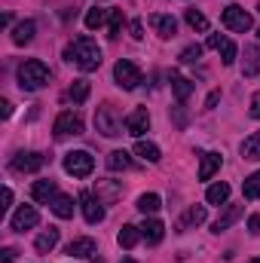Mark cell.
I'll return each instance as SVG.
<instances>
[{"mask_svg":"<svg viewBox=\"0 0 260 263\" xmlns=\"http://www.w3.org/2000/svg\"><path fill=\"white\" fill-rule=\"evenodd\" d=\"M92 168H95V159H92V153H86V150H70L65 156V172L73 175V178H89Z\"/></svg>","mask_w":260,"mask_h":263,"instance_id":"277c9868","label":"cell"},{"mask_svg":"<svg viewBox=\"0 0 260 263\" xmlns=\"http://www.w3.org/2000/svg\"><path fill=\"white\" fill-rule=\"evenodd\" d=\"M141 236H144V239H147L150 245L162 242V236H165V227H162V220H156V217L144 220V223H141Z\"/></svg>","mask_w":260,"mask_h":263,"instance_id":"2e32d148","label":"cell"},{"mask_svg":"<svg viewBox=\"0 0 260 263\" xmlns=\"http://www.w3.org/2000/svg\"><path fill=\"white\" fill-rule=\"evenodd\" d=\"M80 202H83V217H86V223H101L104 220V202L101 199H95L92 193H80Z\"/></svg>","mask_w":260,"mask_h":263,"instance_id":"30bf717a","label":"cell"},{"mask_svg":"<svg viewBox=\"0 0 260 263\" xmlns=\"http://www.w3.org/2000/svg\"><path fill=\"white\" fill-rule=\"evenodd\" d=\"M123 28V9H110V37H120Z\"/></svg>","mask_w":260,"mask_h":263,"instance_id":"d590c367","label":"cell"},{"mask_svg":"<svg viewBox=\"0 0 260 263\" xmlns=\"http://www.w3.org/2000/svg\"><path fill=\"white\" fill-rule=\"evenodd\" d=\"M49 83V67L43 65L40 59H28L25 65L18 67V86L25 92H37Z\"/></svg>","mask_w":260,"mask_h":263,"instance_id":"7a4b0ae2","label":"cell"},{"mask_svg":"<svg viewBox=\"0 0 260 263\" xmlns=\"http://www.w3.org/2000/svg\"><path fill=\"white\" fill-rule=\"evenodd\" d=\"M37 223H40V214H37L34 205H22V208L12 214V220H9V227H12L15 233H25V230L37 227Z\"/></svg>","mask_w":260,"mask_h":263,"instance_id":"9c48e42d","label":"cell"},{"mask_svg":"<svg viewBox=\"0 0 260 263\" xmlns=\"http://www.w3.org/2000/svg\"><path fill=\"white\" fill-rule=\"evenodd\" d=\"M184 18H187V25H190L193 31H208V18H205L199 9H187V15H184Z\"/></svg>","mask_w":260,"mask_h":263,"instance_id":"836d02e7","label":"cell"},{"mask_svg":"<svg viewBox=\"0 0 260 263\" xmlns=\"http://www.w3.org/2000/svg\"><path fill=\"white\" fill-rule=\"evenodd\" d=\"M227 199H230V184H224V181L220 184H211L208 193H205V202L208 205H224Z\"/></svg>","mask_w":260,"mask_h":263,"instance_id":"cb8c5ba5","label":"cell"},{"mask_svg":"<svg viewBox=\"0 0 260 263\" xmlns=\"http://www.w3.org/2000/svg\"><path fill=\"white\" fill-rule=\"evenodd\" d=\"M245 77H257L260 73V46H245V65H242Z\"/></svg>","mask_w":260,"mask_h":263,"instance_id":"ffe728a7","label":"cell"},{"mask_svg":"<svg viewBox=\"0 0 260 263\" xmlns=\"http://www.w3.org/2000/svg\"><path fill=\"white\" fill-rule=\"evenodd\" d=\"M138 239H141V227H135V223H126V227L120 230V236H117V242H120L123 248H135Z\"/></svg>","mask_w":260,"mask_h":263,"instance_id":"4316f807","label":"cell"},{"mask_svg":"<svg viewBox=\"0 0 260 263\" xmlns=\"http://www.w3.org/2000/svg\"><path fill=\"white\" fill-rule=\"evenodd\" d=\"M239 217H242V205H227V211L214 220V227H211V230H214V233H224V230H230Z\"/></svg>","mask_w":260,"mask_h":263,"instance_id":"9a60e30c","label":"cell"},{"mask_svg":"<svg viewBox=\"0 0 260 263\" xmlns=\"http://www.w3.org/2000/svg\"><path fill=\"white\" fill-rule=\"evenodd\" d=\"M49 208H52V214H55V217H62V220L73 217V199H70V196H62V193H59V196L49 202Z\"/></svg>","mask_w":260,"mask_h":263,"instance_id":"44dd1931","label":"cell"},{"mask_svg":"<svg viewBox=\"0 0 260 263\" xmlns=\"http://www.w3.org/2000/svg\"><path fill=\"white\" fill-rule=\"evenodd\" d=\"M217 98H220V92H211V95H208V101H205V107H214V104H217Z\"/></svg>","mask_w":260,"mask_h":263,"instance_id":"f6af8a7d","label":"cell"},{"mask_svg":"<svg viewBox=\"0 0 260 263\" xmlns=\"http://www.w3.org/2000/svg\"><path fill=\"white\" fill-rule=\"evenodd\" d=\"M9 114H12V104H9V101H0V117H3V120H6V117H9Z\"/></svg>","mask_w":260,"mask_h":263,"instance_id":"b9f144b4","label":"cell"},{"mask_svg":"<svg viewBox=\"0 0 260 263\" xmlns=\"http://www.w3.org/2000/svg\"><path fill=\"white\" fill-rule=\"evenodd\" d=\"M67 95H70L73 104H83V101L89 98V83H86V80H73L70 89H67Z\"/></svg>","mask_w":260,"mask_h":263,"instance_id":"f546056e","label":"cell"},{"mask_svg":"<svg viewBox=\"0 0 260 263\" xmlns=\"http://www.w3.org/2000/svg\"><path fill=\"white\" fill-rule=\"evenodd\" d=\"M248 114H251L254 120H260V95H254V98H251V110H248Z\"/></svg>","mask_w":260,"mask_h":263,"instance_id":"f35d334b","label":"cell"},{"mask_svg":"<svg viewBox=\"0 0 260 263\" xmlns=\"http://www.w3.org/2000/svg\"><path fill=\"white\" fill-rule=\"evenodd\" d=\"M242 156H245V159H260V132H254L251 138H245V144H242Z\"/></svg>","mask_w":260,"mask_h":263,"instance_id":"1f68e13d","label":"cell"},{"mask_svg":"<svg viewBox=\"0 0 260 263\" xmlns=\"http://www.w3.org/2000/svg\"><path fill=\"white\" fill-rule=\"evenodd\" d=\"M199 59H202V46H199V43H193V46H187V49L181 52V62H184V65H196Z\"/></svg>","mask_w":260,"mask_h":263,"instance_id":"e575fe53","label":"cell"},{"mask_svg":"<svg viewBox=\"0 0 260 263\" xmlns=\"http://www.w3.org/2000/svg\"><path fill=\"white\" fill-rule=\"evenodd\" d=\"M135 153H138L141 159H147V162H159V147H156L153 141H138V144H135Z\"/></svg>","mask_w":260,"mask_h":263,"instance_id":"f1b7e54d","label":"cell"},{"mask_svg":"<svg viewBox=\"0 0 260 263\" xmlns=\"http://www.w3.org/2000/svg\"><path fill=\"white\" fill-rule=\"evenodd\" d=\"M123 263H135V260H132V257H126V260H123Z\"/></svg>","mask_w":260,"mask_h":263,"instance_id":"bcb514c9","label":"cell"},{"mask_svg":"<svg viewBox=\"0 0 260 263\" xmlns=\"http://www.w3.org/2000/svg\"><path fill=\"white\" fill-rule=\"evenodd\" d=\"M95 251H98V245H95V239H89V236H86V239H73V242L67 245V254H70V257H92Z\"/></svg>","mask_w":260,"mask_h":263,"instance_id":"e0dca14e","label":"cell"},{"mask_svg":"<svg viewBox=\"0 0 260 263\" xmlns=\"http://www.w3.org/2000/svg\"><path fill=\"white\" fill-rule=\"evenodd\" d=\"M132 37H135V40L144 37V25H141V22H132Z\"/></svg>","mask_w":260,"mask_h":263,"instance_id":"ab89813d","label":"cell"},{"mask_svg":"<svg viewBox=\"0 0 260 263\" xmlns=\"http://www.w3.org/2000/svg\"><path fill=\"white\" fill-rule=\"evenodd\" d=\"M257 12H260V3H257Z\"/></svg>","mask_w":260,"mask_h":263,"instance_id":"681fc988","label":"cell"},{"mask_svg":"<svg viewBox=\"0 0 260 263\" xmlns=\"http://www.w3.org/2000/svg\"><path fill=\"white\" fill-rule=\"evenodd\" d=\"M202 220H205V205H193V208L184 211V217H181V230H187V227H199Z\"/></svg>","mask_w":260,"mask_h":263,"instance_id":"83f0119b","label":"cell"},{"mask_svg":"<svg viewBox=\"0 0 260 263\" xmlns=\"http://www.w3.org/2000/svg\"><path fill=\"white\" fill-rule=\"evenodd\" d=\"M34 31H37V25H34L31 18L18 22V25L12 28V43H15V46H25V43H31V40H34Z\"/></svg>","mask_w":260,"mask_h":263,"instance_id":"5bb4252c","label":"cell"},{"mask_svg":"<svg viewBox=\"0 0 260 263\" xmlns=\"http://www.w3.org/2000/svg\"><path fill=\"white\" fill-rule=\"evenodd\" d=\"M220 49H224V65L230 67L233 62H236V43H230V40H227V43H224Z\"/></svg>","mask_w":260,"mask_h":263,"instance_id":"8d00e7d4","label":"cell"},{"mask_svg":"<svg viewBox=\"0 0 260 263\" xmlns=\"http://www.w3.org/2000/svg\"><path fill=\"white\" fill-rule=\"evenodd\" d=\"M65 59L73 62L80 70L89 73V70H98V67H101V49H98V43H95L92 37H77V40L65 49Z\"/></svg>","mask_w":260,"mask_h":263,"instance_id":"6da1fadb","label":"cell"},{"mask_svg":"<svg viewBox=\"0 0 260 263\" xmlns=\"http://www.w3.org/2000/svg\"><path fill=\"white\" fill-rule=\"evenodd\" d=\"M159 208H162V199L156 196V193H144V196H138V211L153 214V211H159Z\"/></svg>","mask_w":260,"mask_h":263,"instance_id":"4dcf8cb0","label":"cell"},{"mask_svg":"<svg viewBox=\"0 0 260 263\" xmlns=\"http://www.w3.org/2000/svg\"><path fill=\"white\" fill-rule=\"evenodd\" d=\"M95 129L101 132L104 138H117V135H123V123L117 120L114 104H101V107L95 110Z\"/></svg>","mask_w":260,"mask_h":263,"instance_id":"3957f363","label":"cell"},{"mask_svg":"<svg viewBox=\"0 0 260 263\" xmlns=\"http://www.w3.org/2000/svg\"><path fill=\"white\" fill-rule=\"evenodd\" d=\"M9 202H12V190L6 187V190H3V205H0V208H9Z\"/></svg>","mask_w":260,"mask_h":263,"instance_id":"ee69618b","label":"cell"},{"mask_svg":"<svg viewBox=\"0 0 260 263\" xmlns=\"http://www.w3.org/2000/svg\"><path fill=\"white\" fill-rule=\"evenodd\" d=\"M31 196L37 199V202H46V205H49L52 199L59 196V187H55L52 178H49V181H37V184L31 187Z\"/></svg>","mask_w":260,"mask_h":263,"instance_id":"4fadbf2b","label":"cell"},{"mask_svg":"<svg viewBox=\"0 0 260 263\" xmlns=\"http://www.w3.org/2000/svg\"><path fill=\"white\" fill-rule=\"evenodd\" d=\"M172 92L178 95V101H187L193 95V83L187 77H181V73H172Z\"/></svg>","mask_w":260,"mask_h":263,"instance_id":"603a6c76","label":"cell"},{"mask_svg":"<svg viewBox=\"0 0 260 263\" xmlns=\"http://www.w3.org/2000/svg\"><path fill=\"white\" fill-rule=\"evenodd\" d=\"M110 18V9H101V6H92L89 12H86V28L89 31H98L104 22Z\"/></svg>","mask_w":260,"mask_h":263,"instance_id":"484cf974","label":"cell"},{"mask_svg":"<svg viewBox=\"0 0 260 263\" xmlns=\"http://www.w3.org/2000/svg\"><path fill=\"white\" fill-rule=\"evenodd\" d=\"M217 168H220V153H205L199 165V181H211Z\"/></svg>","mask_w":260,"mask_h":263,"instance_id":"ac0fdd59","label":"cell"},{"mask_svg":"<svg viewBox=\"0 0 260 263\" xmlns=\"http://www.w3.org/2000/svg\"><path fill=\"white\" fill-rule=\"evenodd\" d=\"M147 22H150V28H153L159 37H175V31H178V22H175V15H165V12H153Z\"/></svg>","mask_w":260,"mask_h":263,"instance_id":"7c38bea8","label":"cell"},{"mask_svg":"<svg viewBox=\"0 0 260 263\" xmlns=\"http://www.w3.org/2000/svg\"><path fill=\"white\" fill-rule=\"evenodd\" d=\"M55 245H59V230H55V227L43 230V233L37 236V242H34V248H37L40 254H49V251H52Z\"/></svg>","mask_w":260,"mask_h":263,"instance_id":"d6986e66","label":"cell"},{"mask_svg":"<svg viewBox=\"0 0 260 263\" xmlns=\"http://www.w3.org/2000/svg\"><path fill=\"white\" fill-rule=\"evenodd\" d=\"M251 263H260V257H254V260H251Z\"/></svg>","mask_w":260,"mask_h":263,"instance_id":"7dc6e473","label":"cell"},{"mask_svg":"<svg viewBox=\"0 0 260 263\" xmlns=\"http://www.w3.org/2000/svg\"><path fill=\"white\" fill-rule=\"evenodd\" d=\"M257 37H260V28H257Z\"/></svg>","mask_w":260,"mask_h":263,"instance_id":"c3c4849f","label":"cell"},{"mask_svg":"<svg viewBox=\"0 0 260 263\" xmlns=\"http://www.w3.org/2000/svg\"><path fill=\"white\" fill-rule=\"evenodd\" d=\"M147 129H150V114H147V107H138V110H132L129 117H126V132H129V135L141 138Z\"/></svg>","mask_w":260,"mask_h":263,"instance_id":"8fae6325","label":"cell"},{"mask_svg":"<svg viewBox=\"0 0 260 263\" xmlns=\"http://www.w3.org/2000/svg\"><path fill=\"white\" fill-rule=\"evenodd\" d=\"M0 257H3V263H12V260H15V251H12V248H3V254H0Z\"/></svg>","mask_w":260,"mask_h":263,"instance_id":"7bdbcfd3","label":"cell"},{"mask_svg":"<svg viewBox=\"0 0 260 263\" xmlns=\"http://www.w3.org/2000/svg\"><path fill=\"white\" fill-rule=\"evenodd\" d=\"M220 18H224V25H227L230 31H236V34H245V31H251V15H248L242 6H227Z\"/></svg>","mask_w":260,"mask_h":263,"instance_id":"52a82bcc","label":"cell"},{"mask_svg":"<svg viewBox=\"0 0 260 263\" xmlns=\"http://www.w3.org/2000/svg\"><path fill=\"white\" fill-rule=\"evenodd\" d=\"M224 43H227V40H224V37H220V34H211V37H208V43H205V46H208V49H220V46H224Z\"/></svg>","mask_w":260,"mask_h":263,"instance_id":"74e56055","label":"cell"},{"mask_svg":"<svg viewBox=\"0 0 260 263\" xmlns=\"http://www.w3.org/2000/svg\"><path fill=\"white\" fill-rule=\"evenodd\" d=\"M114 80H117L123 89H129V92H132V89H138V83H141L144 77H141V70L135 67V62H129V59H120V62L114 65Z\"/></svg>","mask_w":260,"mask_h":263,"instance_id":"5b68a950","label":"cell"},{"mask_svg":"<svg viewBox=\"0 0 260 263\" xmlns=\"http://www.w3.org/2000/svg\"><path fill=\"white\" fill-rule=\"evenodd\" d=\"M46 165V156L43 153H15L12 156V172L25 175V172H40Z\"/></svg>","mask_w":260,"mask_h":263,"instance_id":"ba28073f","label":"cell"},{"mask_svg":"<svg viewBox=\"0 0 260 263\" xmlns=\"http://www.w3.org/2000/svg\"><path fill=\"white\" fill-rule=\"evenodd\" d=\"M242 193H245V199H260V172H254V175H248V178H245Z\"/></svg>","mask_w":260,"mask_h":263,"instance_id":"d6a6232c","label":"cell"},{"mask_svg":"<svg viewBox=\"0 0 260 263\" xmlns=\"http://www.w3.org/2000/svg\"><path fill=\"white\" fill-rule=\"evenodd\" d=\"M107 168H110V172H129L132 156L126 153V150H114V153L107 156Z\"/></svg>","mask_w":260,"mask_h":263,"instance_id":"d4e9b609","label":"cell"},{"mask_svg":"<svg viewBox=\"0 0 260 263\" xmlns=\"http://www.w3.org/2000/svg\"><path fill=\"white\" fill-rule=\"evenodd\" d=\"M95 193H98L101 202H114V199L123 196V190H120L117 181H98V184H95Z\"/></svg>","mask_w":260,"mask_h":263,"instance_id":"7402d4cb","label":"cell"},{"mask_svg":"<svg viewBox=\"0 0 260 263\" xmlns=\"http://www.w3.org/2000/svg\"><path fill=\"white\" fill-rule=\"evenodd\" d=\"M248 230H251L254 236H260V214H254V217L248 220Z\"/></svg>","mask_w":260,"mask_h":263,"instance_id":"60d3db41","label":"cell"},{"mask_svg":"<svg viewBox=\"0 0 260 263\" xmlns=\"http://www.w3.org/2000/svg\"><path fill=\"white\" fill-rule=\"evenodd\" d=\"M52 135H55V138L83 135V120H80V114H73V110H65V114H59V117H55V123H52Z\"/></svg>","mask_w":260,"mask_h":263,"instance_id":"8992f818","label":"cell"}]
</instances>
